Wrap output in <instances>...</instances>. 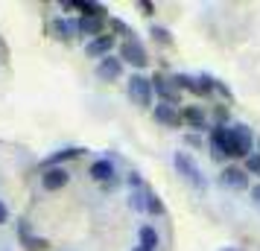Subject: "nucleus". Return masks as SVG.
Returning a JSON list of instances; mask_svg holds the SVG:
<instances>
[{
    "mask_svg": "<svg viewBox=\"0 0 260 251\" xmlns=\"http://www.w3.org/2000/svg\"><path fill=\"white\" fill-rule=\"evenodd\" d=\"M219 181H222L225 187H231V190H246L248 175H246V169H240V167H228V169H222Z\"/></svg>",
    "mask_w": 260,
    "mask_h": 251,
    "instance_id": "9",
    "label": "nucleus"
},
{
    "mask_svg": "<svg viewBox=\"0 0 260 251\" xmlns=\"http://www.w3.org/2000/svg\"><path fill=\"white\" fill-rule=\"evenodd\" d=\"M152 117L158 120V123H164V126H181V111H178L176 105H167V102H161V105H155Z\"/></svg>",
    "mask_w": 260,
    "mask_h": 251,
    "instance_id": "10",
    "label": "nucleus"
},
{
    "mask_svg": "<svg viewBox=\"0 0 260 251\" xmlns=\"http://www.w3.org/2000/svg\"><path fill=\"white\" fill-rule=\"evenodd\" d=\"M111 29H114V32H123V35H132L129 26L123 24V21H117V18H111Z\"/></svg>",
    "mask_w": 260,
    "mask_h": 251,
    "instance_id": "24",
    "label": "nucleus"
},
{
    "mask_svg": "<svg viewBox=\"0 0 260 251\" xmlns=\"http://www.w3.org/2000/svg\"><path fill=\"white\" fill-rule=\"evenodd\" d=\"M152 91H155L158 96H161V102H167V105H178V91H176V82L164 79L161 73H158V76H152Z\"/></svg>",
    "mask_w": 260,
    "mask_h": 251,
    "instance_id": "7",
    "label": "nucleus"
},
{
    "mask_svg": "<svg viewBox=\"0 0 260 251\" xmlns=\"http://www.w3.org/2000/svg\"><path fill=\"white\" fill-rule=\"evenodd\" d=\"M3 222H9V207L0 202V225H3Z\"/></svg>",
    "mask_w": 260,
    "mask_h": 251,
    "instance_id": "26",
    "label": "nucleus"
},
{
    "mask_svg": "<svg viewBox=\"0 0 260 251\" xmlns=\"http://www.w3.org/2000/svg\"><path fill=\"white\" fill-rule=\"evenodd\" d=\"M251 199H254V204H257V207H260V184H257V187H254V190H251Z\"/></svg>",
    "mask_w": 260,
    "mask_h": 251,
    "instance_id": "28",
    "label": "nucleus"
},
{
    "mask_svg": "<svg viewBox=\"0 0 260 251\" xmlns=\"http://www.w3.org/2000/svg\"><path fill=\"white\" fill-rule=\"evenodd\" d=\"M138 239H141V248L143 251H155L158 248V234H155V228H149V225H143L141 231H138Z\"/></svg>",
    "mask_w": 260,
    "mask_h": 251,
    "instance_id": "16",
    "label": "nucleus"
},
{
    "mask_svg": "<svg viewBox=\"0 0 260 251\" xmlns=\"http://www.w3.org/2000/svg\"><path fill=\"white\" fill-rule=\"evenodd\" d=\"M208 144H211V152H213L216 161L228 158V152H225V126H216V129L208 134Z\"/></svg>",
    "mask_w": 260,
    "mask_h": 251,
    "instance_id": "13",
    "label": "nucleus"
},
{
    "mask_svg": "<svg viewBox=\"0 0 260 251\" xmlns=\"http://www.w3.org/2000/svg\"><path fill=\"white\" fill-rule=\"evenodd\" d=\"M251 129L243 126V123H234V126H225V152L231 158H248L251 152Z\"/></svg>",
    "mask_w": 260,
    "mask_h": 251,
    "instance_id": "1",
    "label": "nucleus"
},
{
    "mask_svg": "<svg viewBox=\"0 0 260 251\" xmlns=\"http://www.w3.org/2000/svg\"><path fill=\"white\" fill-rule=\"evenodd\" d=\"M173 164H176V169L184 175V178L190 181V184H196V187H205V178H202V169L196 167V161L190 155H184V152H176V158H173Z\"/></svg>",
    "mask_w": 260,
    "mask_h": 251,
    "instance_id": "4",
    "label": "nucleus"
},
{
    "mask_svg": "<svg viewBox=\"0 0 260 251\" xmlns=\"http://www.w3.org/2000/svg\"><path fill=\"white\" fill-rule=\"evenodd\" d=\"M246 169H248V172H254V175H260V152H257V155H248L246 158Z\"/></svg>",
    "mask_w": 260,
    "mask_h": 251,
    "instance_id": "23",
    "label": "nucleus"
},
{
    "mask_svg": "<svg viewBox=\"0 0 260 251\" xmlns=\"http://www.w3.org/2000/svg\"><path fill=\"white\" fill-rule=\"evenodd\" d=\"M222 251H237V248H222Z\"/></svg>",
    "mask_w": 260,
    "mask_h": 251,
    "instance_id": "31",
    "label": "nucleus"
},
{
    "mask_svg": "<svg viewBox=\"0 0 260 251\" xmlns=\"http://www.w3.org/2000/svg\"><path fill=\"white\" fill-rule=\"evenodd\" d=\"M68 181H71L68 169L50 167V169H44V175H41V187L47 193H56V190H61V187H68Z\"/></svg>",
    "mask_w": 260,
    "mask_h": 251,
    "instance_id": "6",
    "label": "nucleus"
},
{
    "mask_svg": "<svg viewBox=\"0 0 260 251\" xmlns=\"http://www.w3.org/2000/svg\"><path fill=\"white\" fill-rule=\"evenodd\" d=\"M96 76L103 79V82H114L123 76V59L120 56H106V59H100L96 64Z\"/></svg>",
    "mask_w": 260,
    "mask_h": 251,
    "instance_id": "5",
    "label": "nucleus"
},
{
    "mask_svg": "<svg viewBox=\"0 0 260 251\" xmlns=\"http://www.w3.org/2000/svg\"><path fill=\"white\" fill-rule=\"evenodd\" d=\"M91 178L108 184V181L114 178V164H111V161H94V164H91Z\"/></svg>",
    "mask_w": 260,
    "mask_h": 251,
    "instance_id": "14",
    "label": "nucleus"
},
{
    "mask_svg": "<svg viewBox=\"0 0 260 251\" xmlns=\"http://www.w3.org/2000/svg\"><path fill=\"white\" fill-rule=\"evenodd\" d=\"M152 38L158 41V44H164V47L167 44H173V38H170V32H167L164 26H152Z\"/></svg>",
    "mask_w": 260,
    "mask_h": 251,
    "instance_id": "21",
    "label": "nucleus"
},
{
    "mask_svg": "<svg viewBox=\"0 0 260 251\" xmlns=\"http://www.w3.org/2000/svg\"><path fill=\"white\" fill-rule=\"evenodd\" d=\"M146 210L152 216H161L164 213V204H161V199L155 196V193H146Z\"/></svg>",
    "mask_w": 260,
    "mask_h": 251,
    "instance_id": "20",
    "label": "nucleus"
},
{
    "mask_svg": "<svg viewBox=\"0 0 260 251\" xmlns=\"http://www.w3.org/2000/svg\"><path fill=\"white\" fill-rule=\"evenodd\" d=\"M111 50H114V35H100L88 41L85 56L88 59H106V56H111Z\"/></svg>",
    "mask_w": 260,
    "mask_h": 251,
    "instance_id": "8",
    "label": "nucleus"
},
{
    "mask_svg": "<svg viewBox=\"0 0 260 251\" xmlns=\"http://www.w3.org/2000/svg\"><path fill=\"white\" fill-rule=\"evenodd\" d=\"M103 26H106V21H103V18H79L76 29H79L82 35H94V38H100V35H103Z\"/></svg>",
    "mask_w": 260,
    "mask_h": 251,
    "instance_id": "15",
    "label": "nucleus"
},
{
    "mask_svg": "<svg viewBox=\"0 0 260 251\" xmlns=\"http://www.w3.org/2000/svg\"><path fill=\"white\" fill-rule=\"evenodd\" d=\"M152 79H146V76H132L129 79V96H132V102H138L141 108L146 105H152Z\"/></svg>",
    "mask_w": 260,
    "mask_h": 251,
    "instance_id": "2",
    "label": "nucleus"
},
{
    "mask_svg": "<svg viewBox=\"0 0 260 251\" xmlns=\"http://www.w3.org/2000/svg\"><path fill=\"white\" fill-rule=\"evenodd\" d=\"M132 251H143V248H141V245H138V248H132Z\"/></svg>",
    "mask_w": 260,
    "mask_h": 251,
    "instance_id": "30",
    "label": "nucleus"
},
{
    "mask_svg": "<svg viewBox=\"0 0 260 251\" xmlns=\"http://www.w3.org/2000/svg\"><path fill=\"white\" fill-rule=\"evenodd\" d=\"M120 59L135 64V67H146L149 64V56H146V47H143L138 38H126L123 44H120Z\"/></svg>",
    "mask_w": 260,
    "mask_h": 251,
    "instance_id": "3",
    "label": "nucleus"
},
{
    "mask_svg": "<svg viewBox=\"0 0 260 251\" xmlns=\"http://www.w3.org/2000/svg\"><path fill=\"white\" fill-rule=\"evenodd\" d=\"M173 82H176V88H187V91H193V94H205L199 79H193V76H187V73H176Z\"/></svg>",
    "mask_w": 260,
    "mask_h": 251,
    "instance_id": "19",
    "label": "nucleus"
},
{
    "mask_svg": "<svg viewBox=\"0 0 260 251\" xmlns=\"http://www.w3.org/2000/svg\"><path fill=\"white\" fill-rule=\"evenodd\" d=\"M181 123H187L193 129H205L208 126V117H205V111L199 105H184L181 108Z\"/></svg>",
    "mask_w": 260,
    "mask_h": 251,
    "instance_id": "12",
    "label": "nucleus"
},
{
    "mask_svg": "<svg viewBox=\"0 0 260 251\" xmlns=\"http://www.w3.org/2000/svg\"><path fill=\"white\" fill-rule=\"evenodd\" d=\"M18 237H21V245H24L26 251H44V248H50V242L44 237H32V234H29V225H26V222L18 225Z\"/></svg>",
    "mask_w": 260,
    "mask_h": 251,
    "instance_id": "11",
    "label": "nucleus"
},
{
    "mask_svg": "<svg viewBox=\"0 0 260 251\" xmlns=\"http://www.w3.org/2000/svg\"><path fill=\"white\" fill-rule=\"evenodd\" d=\"M129 184H132V187H141V175H138V172H132V175H129Z\"/></svg>",
    "mask_w": 260,
    "mask_h": 251,
    "instance_id": "27",
    "label": "nucleus"
},
{
    "mask_svg": "<svg viewBox=\"0 0 260 251\" xmlns=\"http://www.w3.org/2000/svg\"><path fill=\"white\" fill-rule=\"evenodd\" d=\"M129 207H132V210H146V196H141V193H132Z\"/></svg>",
    "mask_w": 260,
    "mask_h": 251,
    "instance_id": "22",
    "label": "nucleus"
},
{
    "mask_svg": "<svg viewBox=\"0 0 260 251\" xmlns=\"http://www.w3.org/2000/svg\"><path fill=\"white\" fill-rule=\"evenodd\" d=\"M187 144H190V146H199L202 140H199V137H196V134H187Z\"/></svg>",
    "mask_w": 260,
    "mask_h": 251,
    "instance_id": "29",
    "label": "nucleus"
},
{
    "mask_svg": "<svg viewBox=\"0 0 260 251\" xmlns=\"http://www.w3.org/2000/svg\"><path fill=\"white\" fill-rule=\"evenodd\" d=\"M53 32L68 41V38H73V32H76V24L68 21V18H56V21H53Z\"/></svg>",
    "mask_w": 260,
    "mask_h": 251,
    "instance_id": "18",
    "label": "nucleus"
},
{
    "mask_svg": "<svg viewBox=\"0 0 260 251\" xmlns=\"http://www.w3.org/2000/svg\"><path fill=\"white\" fill-rule=\"evenodd\" d=\"M85 149H61V152H56V155H50L47 161H44V169H50V167H59L61 161H71V158H79Z\"/></svg>",
    "mask_w": 260,
    "mask_h": 251,
    "instance_id": "17",
    "label": "nucleus"
},
{
    "mask_svg": "<svg viewBox=\"0 0 260 251\" xmlns=\"http://www.w3.org/2000/svg\"><path fill=\"white\" fill-rule=\"evenodd\" d=\"M138 9H141L143 15H152L155 12V6L149 3V0H138Z\"/></svg>",
    "mask_w": 260,
    "mask_h": 251,
    "instance_id": "25",
    "label": "nucleus"
}]
</instances>
